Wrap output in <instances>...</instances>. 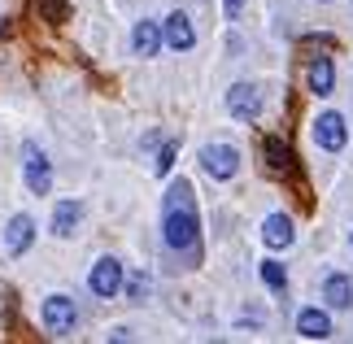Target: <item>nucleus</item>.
Listing matches in <instances>:
<instances>
[{
    "label": "nucleus",
    "instance_id": "1",
    "mask_svg": "<svg viewBox=\"0 0 353 344\" xmlns=\"http://www.w3.org/2000/svg\"><path fill=\"white\" fill-rule=\"evenodd\" d=\"M161 240H166L170 253L188 257V266L201 261V218H196V196L192 188L183 183H170L166 188V205H161Z\"/></svg>",
    "mask_w": 353,
    "mask_h": 344
},
{
    "label": "nucleus",
    "instance_id": "2",
    "mask_svg": "<svg viewBox=\"0 0 353 344\" xmlns=\"http://www.w3.org/2000/svg\"><path fill=\"white\" fill-rule=\"evenodd\" d=\"M39 318H44V332L48 336H70L74 327H79V310H74V301L70 296H48L44 301V310H39Z\"/></svg>",
    "mask_w": 353,
    "mask_h": 344
},
{
    "label": "nucleus",
    "instance_id": "3",
    "mask_svg": "<svg viewBox=\"0 0 353 344\" xmlns=\"http://www.w3.org/2000/svg\"><path fill=\"white\" fill-rule=\"evenodd\" d=\"M22 174H26V188H31L35 196H44L52 188V166H48V157H44L39 144H22Z\"/></svg>",
    "mask_w": 353,
    "mask_h": 344
},
{
    "label": "nucleus",
    "instance_id": "4",
    "mask_svg": "<svg viewBox=\"0 0 353 344\" xmlns=\"http://www.w3.org/2000/svg\"><path fill=\"white\" fill-rule=\"evenodd\" d=\"M122 274H127V270H122V261H118V257H101L97 266H92V274H88L92 296H105V301L118 296V292H122Z\"/></svg>",
    "mask_w": 353,
    "mask_h": 344
},
{
    "label": "nucleus",
    "instance_id": "5",
    "mask_svg": "<svg viewBox=\"0 0 353 344\" xmlns=\"http://www.w3.org/2000/svg\"><path fill=\"white\" fill-rule=\"evenodd\" d=\"M227 114H232L236 122H253L257 114H262V88L257 83H236L232 92H227Z\"/></svg>",
    "mask_w": 353,
    "mask_h": 344
},
{
    "label": "nucleus",
    "instance_id": "6",
    "mask_svg": "<svg viewBox=\"0 0 353 344\" xmlns=\"http://www.w3.org/2000/svg\"><path fill=\"white\" fill-rule=\"evenodd\" d=\"M345 140H349V127H345L341 114H332V109H327V114L314 118V144L323 148V153H341Z\"/></svg>",
    "mask_w": 353,
    "mask_h": 344
},
{
    "label": "nucleus",
    "instance_id": "7",
    "mask_svg": "<svg viewBox=\"0 0 353 344\" xmlns=\"http://www.w3.org/2000/svg\"><path fill=\"white\" fill-rule=\"evenodd\" d=\"M201 166H205V174H214V179H236L240 153H236L232 144H210L205 153H201Z\"/></svg>",
    "mask_w": 353,
    "mask_h": 344
},
{
    "label": "nucleus",
    "instance_id": "8",
    "mask_svg": "<svg viewBox=\"0 0 353 344\" xmlns=\"http://www.w3.org/2000/svg\"><path fill=\"white\" fill-rule=\"evenodd\" d=\"M262 161H266V170H270V174L296 179V157H292V148L283 144L279 135H266V140H262Z\"/></svg>",
    "mask_w": 353,
    "mask_h": 344
},
{
    "label": "nucleus",
    "instance_id": "9",
    "mask_svg": "<svg viewBox=\"0 0 353 344\" xmlns=\"http://www.w3.org/2000/svg\"><path fill=\"white\" fill-rule=\"evenodd\" d=\"M31 240H35V218L31 214H13L9 227H5V249L13 257H22L26 249H31Z\"/></svg>",
    "mask_w": 353,
    "mask_h": 344
},
{
    "label": "nucleus",
    "instance_id": "10",
    "mask_svg": "<svg viewBox=\"0 0 353 344\" xmlns=\"http://www.w3.org/2000/svg\"><path fill=\"white\" fill-rule=\"evenodd\" d=\"M161 35H166V44L174 48V52H188L196 44V31H192V22H188V13H179L174 9L166 22H161Z\"/></svg>",
    "mask_w": 353,
    "mask_h": 344
},
{
    "label": "nucleus",
    "instance_id": "11",
    "mask_svg": "<svg viewBox=\"0 0 353 344\" xmlns=\"http://www.w3.org/2000/svg\"><path fill=\"white\" fill-rule=\"evenodd\" d=\"M161 44H166V35H161V26L157 22H135V31H131V48L140 52V57H157Z\"/></svg>",
    "mask_w": 353,
    "mask_h": 344
},
{
    "label": "nucleus",
    "instance_id": "12",
    "mask_svg": "<svg viewBox=\"0 0 353 344\" xmlns=\"http://www.w3.org/2000/svg\"><path fill=\"white\" fill-rule=\"evenodd\" d=\"M262 240H266V249H288V244L296 240L292 218L288 214H270L266 223H262Z\"/></svg>",
    "mask_w": 353,
    "mask_h": 344
},
{
    "label": "nucleus",
    "instance_id": "13",
    "mask_svg": "<svg viewBox=\"0 0 353 344\" xmlns=\"http://www.w3.org/2000/svg\"><path fill=\"white\" fill-rule=\"evenodd\" d=\"M296 332H301L305 340H327L332 336V318H327V310H319V305H310L296 314Z\"/></svg>",
    "mask_w": 353,
    "mask_h": 344
},
{
    "label": "nucleus",
    "instance_id": "14",
    "mask_svg": "<svg viewBox=\"0 0 353 344\" xmlns=\"http://www.w3.org/2000/svg\"><path fill=\"white\" fill-rule=\"evenodd\" d=\"M305 88L314 92V96H332V88H336V65L327 57H314V61H310V70H305Z\"/></svg>",
    "mask_w": 353,
    "mask_h": 344
},
{
    "label": "nucleus",
    "instance_id": "15",
    "mask_svg": "<svg viewBox=\"0 0 353 344\" xmlns=\"http://www.w3.org/2000/svg\"><path fill=\"white\" fill-rule=\"evenodd\" d=\"M79 218H83V205L79 201H57V210H52V236H74L79 231Z\"/></svg>",
    "mask_w": 353,
    "mask_h": 344
},
{
    "label": "nucleus",
    "instance_id": "16",
    "mask_svg": "<svg viewBox=\"0 0 353 344\" xmlns=\"http://www.w3.org/2000/svg\"><path fill=\"white\" fill-rule=\"evenodd\" d=\"M323 296H327L332 310H349L353 305V279L349 274H327L323 279Z\"/></svg>",
    "mask_w": 353,
    "mask_h": 344
},
{
    "label": "nucleus",
    "instance_id": "17",
    "mask_svg": "<svg viewBox=\"0 0 353 344\" xmlns=\"http://www.w3.org/2000/svg\"><path fill=\"white\" fill-rule=\"evenodd\" d=\"M262 283L270 292H283V287H288V270H283L279 261H262Z\"/></svg>",
    "mask_w": 353,
    "mask_h": 344
},
{
    "label": "nucleus",
    "instance_id": "18",
    "mask_svg": "<svg viewBox=\"0 0 353 344\" xmlns=\"http://www.w3.org/2000/svg\"><path fill=\"white\" fill-rule=\"evenodd\" d=\"M122 292H127V301L140 305V301H148V279L144 274H122Z\"/></svg>",
    "mask_w": 353,
    "mask_h": 344
},
{
    "label": "nucleus",
    "instance_id": "19",
    "mask_svg": "<svg viewBox=\"0 0 353 344\" xmlns=\"http://www.w3.org/2000/svg\"><path fill=\"white\" fill-rule=\"evenodd\" d=\"M174 153H179V140H170V144L157 153V174H166V170L174 166Z\"/></svg>",
    "mask_w": 353,
    "mask_h": 344
},
{
    "label": "nucleus",
    "instance_id": "20",
    "mask_svg": "<svg viewBox=\"0 0 353 344\" xmlns=\"http://www.w3.org/2000/svg\"><path fill=\"white\" fill-rule=\"evenodd\" d=\"M39 9L48 13V22H61L65 18V0H39Z\"/></svg>",
    "mask_w": 353,
    "mask_h": 344
},
{
    "label": "nucleus",
    "instance_id": "21",
    "mask_svg": "<svg viewBox=\"0 0 353 344\" xmlns=\"http://www.w3.org/2000/svg\"><path fill=\"white\" fill-rule=\"evenodd\" d=\"M223 9H227V18H240V9H244V0H223Z\"/></svg>",
    "mask_w": 353,
    "mask_h": 344
},
{
    "label": "nucleus",
    "instance_id": "22",
    "mask_svg": "<svg viewBox=\"0 0 353 344\" xmlns=\"http://www.w3.org/2000/svg\"><path fill=\"white\" fill-rule=\"evenodd\" d=\"M349 244H353V236H349Z\"/></svg>",
    "mask_w": 353,
    "mask_h": 344
}]
</instances>
